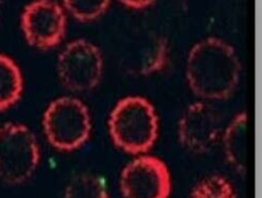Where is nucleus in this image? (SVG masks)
<instances>
[{
    "mask_svg": "<svg viewBox=\"0 0 262 198\" xmlns=\"http://www.w3.org/2000/svg\"><path fill=\"white\" fill-rule=\"evenodd\" d=\"M221 120L217 112L206 101H196L182 113L177 126L178 142L193 153L212 149L221 136Z\"/></svg>",
    "mask_w": 262,
    "mask_h": 198,
    "instance_id": "9",
    "label": "nucleus"
},
{
    "mask_svg": "<svg viewBox=\"0 0 262 198\" xmlns=\"http://www.w3.org/2000/svg\"><path fill=\"white\" fill-rule=\"evenodd\" d=\"M190 198H237L232 183L224 176L209 175L195 183Z\"/></svg>",
    "mask_w": 262,
    "mask_h": 198,
    "instance_id": "13",
    "label": "nucleus"
},
{
    "mask_svg": "<svg viewBox=\"0 0 262 198\" xmlns=\"http://www.w3.org/2000/svg\"><path fill=\"white\" fill-rule=\"evenodd\" d=\"M159 116L145 97L129 95L121 98L108 118V132L116 148L129 155H144L159 137Z\"/></svg>",
    "mask_w": 262,
    "mask_h": 198,
    "instance_id": "2",
    "label": "nucleus"
},
{
    "mask_svg": "<svg viewBox=\"0 0 262 198\" xmlns=\"http://www.w3.org/2000/svg\"><path fill=\"white\" fill-rule=\"evenodd\" d=\"M120 4L126 9L141 11L150 8L151 6H154L155 2H151V0H122Z\"/></svg>",
    "mask_w": 262,
    "mask_h": 198,
    "instance_id": "15",
    "label": "nucleus"
},
{
    "mask_svg": "<svg viewBox=\"0 0 262 198\" xmlns=\"http://www.w3.org/2000/svg\"><path fill=\"white\" fill-rule=\"evenodd\" d=\"M248 115L246 112L235 114L223 131V150L227 162L240 174H244L247 165Z\"/></svg>",
    "mask_w": 262,
    "mask_h": 198,
    "instance_id": "10",
    "label": "nucleus"
},
{
    "mask_svg": "<svg viewBox=\"0 0 262 198\" xmlns=\"http://www.w3.org/2000/svg\"><path fill=\"white\" fill-rule=\"evenodd\" d=\"M24 90V78L18 65L10 57L0 54V111L15 104Z\"/></svg>",
    "mask_w": 262,
    "mask_h": 198,
    "instance_id": "11",
    "label": "nucleus"
},
{
    "mask_svg": "<svg viewBox=\"0 0 262 198\" xmlns=\"http://www.w3.org/2000/svg\"><path fill=\"white\" fill-rule=\"evenodd\" d=\"M120 188L124 198H169L171 171L160 158L140 155L123 168Z\"/></svg>",
    "mask_w": 262,
    "mask_h": 198,
    "instance_id": "6",
    "label": "nucleus"
},
{
    "mask_svg": "<svg viewBox=\"0 0 262 198\" xmlns=\"http://www.w3.org/2000/svg\"><path fill=\"white\" fill-rule=\"evenodd\" d=\"M169 59L166 36L143 30L127 36L117 51V61L127 74L151 76L163 71Z\"/></svg>",
    "mask_w": 262,
    "mask_h": 198,
    "instance_id": "7",
    "label": "nucleus"
},
{
    "mask_svg": "<svg viewBox=\"0 0 262 198\" xmlns=\"http://www.w3.org/2000/svg\"><path fill=\"white\" fill-rule=\"evenodd\" d=\"M241 62L235 49L224 39L208 36L188 52L185 76L192 93L203 101L228 99L241 78Z\"/></svg>",
    "mask_w": 262,
    "mask_h": 198,
    "instance_id": "1",
    "label": "nucleus"
},
{
    "mask_svg": "<svg viewBox=\"0 0 262 198\" xmlns=\"http://www.w3.org/2000/svg\"><path fill=\"white\" fill-rule=\"evenodd\" d=\"M43 130L48 143L61 151H73L89 141L92 117L86 104L72 96L52 100L43 115Z\"/></svg>",
    "mask_w": 262,
    "mask_h": 198,
    "instance_id": "3",
    "label": "nucleus"
},
{
    "mask_svg": "<svg viewBox=\"0 0 262 198\" xmlns=\"http://www.w3.org/2000/svg\"><path fill=\"white\" fill-rule=\"evenodd\" d=\"M103 68L101 50L83 38L70 42L61 50L57 60L61 83L76 93L94 90L101 81Z\"/></svg>",
    "mask_w": 262,
    "mask_h": 198,
    "instance_id": "5",
    "label": "nucleus"
},
{
    "mask_svg": "<svg viewBox=\"0 0 262 198\" xmlns=\"http://www.w3.org/2000/svg\"><path fill=\"white\" fill-rule=\"evenodd\" d=\"M20 26L29 45L50 49L61 43L67 32V14L63 7L55 2L37 0L24 9Z\"/></svg>",
    "mask_w": 262,
    "mask_h": 198,
    "instance_id": "8",
    "label": "nucleus"
},
{
    "mask_svg": "<svg viewBox=\"0 0 262 198\" xmlns=\"http://www.w3.org/2000/svg\"><path fill=\"white\" fill-rule=\"evenodd\" d=\"M110 5L109 0H65L62 7L77 20L89 23L101 17Z\"/></svg>",
    "mask_w": 262,
    "mask_h": 198,
    "instance_id": "14",
    "label": "nucleus"
},
{
    "mask_svg": "<svg viewBox=\"0 0 262 198\" xmlns=\"http://www.w3.org/2000/svg\"><path fill=\"white\" fill-rule=\"evenodd\" d=\"M40 159V146L27 126L8 123L0 127V179L10 184L27 181Z\"/></svg>",
    "mask_w": 262,
    "mask_h": 198,
    "instance_id": "4",
    "label": "nucleus"
},
{
    "mask_svg": "<svg viewBox=\"0 0 262 198\" xmlns=\"http://www.w3.org/2000/svg\"><path fill=\"white\" fill-rule=\"evenodd\" d=\"M63 198H109V193L99 176L84 173L71 179Z\"/></svg>",
    "mask_w": 262,
    "mask_h": 198,
    "instance_id": "12",
    "label": "nucleus"
}]
</instances>
